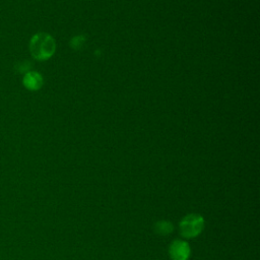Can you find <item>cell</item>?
<instances>
[{
	"instance_id": "2",
	"label": "cell",
	"mask_w": 260,
	"mask_h": 260,
	"mask_svg": "<svg viewBox=\"0 0 260 260\" xmlns=\"http://www.w3.org/2000/svg\"><path fill=\"white\" fill-rule=\"evenodd\" d=\"M204 228V219L201 215L190 213L182 218L179 223L180 233L184 238H194L198 236Z\"/></svg>"
},
{
	"instance_id": "4",
	"label": "cell",
	"mask_w": 260,
	"mask_h": 260,
	"mask_svg": "<svg viewBox=\"0 0 260 260\" xmlns=\"http://www.w3.org/2000/svg\"><path fill=\"white\" fill-rule=\"evenodd\" d=\"M42 76L37 72H27L23 77V84L30 90H37L42 86Z\"/></svg>"
},
{
	"instance_id": "5",
	"label": "cell",
	"mask_w": 260,
	"mask_h": 260,
	"mask_svg": "<svg viewBox=\"0 0 260 260\" xmlns=\"http://www.w3.org/2000/svg\"><path fill=\"white\" fill-rule=\"evenodd\" d=\"M155 231L159 235H168L173 231V224L167 220H160L155 224Z\"/></svg>"
},
{
	"instance_id": "1",
	"label": "cell",
	"mask_w": 260,
	"mask_h": 260,
	"mask_svg": "<svg viewBox=\"0 0 260 260\" xmlns=\"http://www.w3.org/2000/svg\"><path fill=\"white\" fill-rule=\"evenodd\" d=\"M56 44L54 39L46 34L40 32L35 35L29 43V50L32 57L37 60H47L55 52Z\"/></svg>"
},
{
	"instance_id": "3",
	"label": "cell",
	"mask_w": 260,
	"mask_h": 260,
	"mask_svg": "<svg viewBox=\"0 0 260 260\" xmlns=\"http://www.w3.org/2000/svg\"><path fill=\"white\" fill-rule=\"evenodd\" d=\"M190 252L189 245L182 240H175L169 248V254L172 260H188Z\"/></svg>"
}]
</instances>
